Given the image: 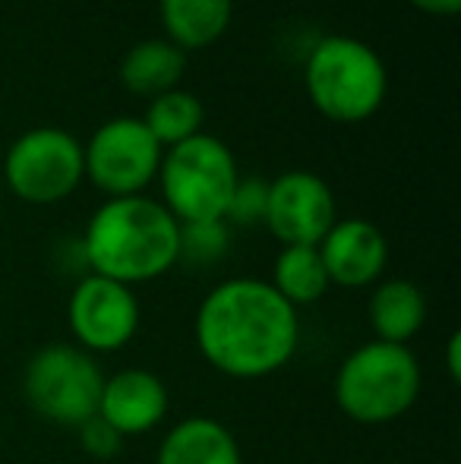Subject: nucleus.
I'll return each instance as SVG.
<instances>
[{"instance_id":"obj_14","label":"nucleus","mask_w":461,"mask_h":464,"mask_svg":"<svg viewBox=\"0 0 461 464\" xmlns=\"http://www.w3.org/2000/svg\"><path fill=\"white\" fill-rule=\"evenodd\" d=\"M427 323V297L414 281L386 278L376 281L370 297V329L376 342L408 344Z\"/></svg>"},{"instance_id":"obj_23","label":"nucleus","mask_w":461,"mask_h":464,"mask_svg":"<svg viewBox=\"0 0 461 464\" xmlns=\"http://www.w3.org/2000/svg\"><path fill=\"white\" fill-rule=\"evenodd\" d=\"M446 367H449L452 382H458V379H461V335H458V332H452L449 344H446Z\"/></svg>"},{"instance_id":"obj_7","label":"nucleus","mask_w":461,"mask_h":464,"mask_svg":"<svg viewBox=\"0 0 461 464\" xmlns=\"http://www.w3.org/2000/svg\"><path fill=\"white\" fill-rule=\"evenodd\" d=\"M6 184L23 202L54 206L67 199L86 178L82 146L76 136L57 127H38L10 146L4 161Z\"/></svg>"},{"instance_id":"obj_1","label":"nucleus","mask_w":461,"mask_h":464,"mask_svg":"<svg viewBox=\"0 0 461 464\" xmlns=\"http://www.w3.org/2000/svg\"><path fill=\"white\" fill-rule=\"evenodd\" d=\"M193 335L209 367L231 379H265L294 357L301 316L269 281L228 278L203 297Z\"/></svg>"},{"instance_id":"obj_20","label":"nucleus","mask_w":461,"mask_h":464,"mask_svg":"<svg viewBox=\"0 0 461 464\" xmlns=\"http://www.w3.org/2000/svg\"><path fill=\"white\" fill-rule=\"evenodd\" d=\"M265 196H269V184L256 178H240L231 193L228 212H225V225L253 227L265 218Z\"/></svg>"},{"instance_id":"obj_8","label":"nucleus","mask_w":461,"mask_h":464,"mask_svg":"<svg viewBox=\"0 0 461 464\" xmlns=\"http://www.w3.org/2000/svg\"><path fill=\"white\" fill-rule=\"evenodd\" d=\"M165 149L155 142L146 123L136 117H114L101 123L92 140L82 146V168L108 199L114 196H139L158 178Z\"/></svg>"},{"instance_id":"obj_21","label":"nucleus","mask_w":461,"mask_h":464,"mask_svg":"<svg viewBox=\"0 0 461 464\" xmlns=\"http://www.w3.org/2000/svg\"><path fill=\"white\" fill-rule=\"evenodd\" d=\"M76 430H80V449L95 461H114L117 455L123 452V442H127L114 427H108L99 414L89 417V420L80 423Z\"/></svg>"},{"instance_id":"obj_15","label":"nucleus","mask_w":461,"mask_h":464,"mask_svg":"<svg viewBox=\"0 0 461 464\" xmlns=\"http://www.w3.org/2000/svg\"><path fill=\"white\" fill-rule=\"evenodd\" d=\"M187 67V54L171 44L168 38H146L133 44L123 54L120 63V82L136 95H146L149 102L171 89H178L180 76Z\"/></svg>"},{"instance_id":"obj_4","label":"nucleus","mask_w":461,"mask_h":464,"mask_svg":"<svg viewBox=\"0 0 461 464\" xmlns=\"http://www.w3.org/2000/svg\"><path fill=\"white\" fill-rule=\"evenodd\" d=\"M303 82L316 111L335 123H360L373 117L389 92L382 57L351 35L322 38L310 51Z\"/></svg>"},{"instance_id":"obj_19","label":"nucleus","mask_w":461,"mask_h":464,"mask_svg":"<svg viewBox=\"0 0 461 464\" xmlns=\"http://www.w3.org/2000/svg\"><path fill=\"white\" fill-rule=\"evenodd\" d=\"M231 227L225 221H193L180 225V259L190 266H212L228 253Z\"/></svg>"},{"instance_id":"obj_18","label":"nucleus","mask_w":461,"mask_h":464,"mask_svg":"<svg viewBox=\"0 0 461 464\" xmlns=\"http://www.w3.org/2000/svg\"><path fill=\"white\" fill-rule=\"evenodd\" d=\"M203 102H199L193 92H184V89H171V92L158 95L149 102V111L142 117L146 130L155 136L161 149H171L178 142L190 140V136L199 133L203 127Z\"/></svg>"},{"instance_id":"obj_3","label":"nucleus","mask_w":461,"mask_h":464,"mask_svg":"<svg viewBox=\"0 0 461 464\" xmlns=\"http://www.w3.org/2000/svg\"><path fill=\"white\" fill-rule=\"evenodd\" d=\"M424 385V372L408 344L367 342L354 348L335 372V404L363 427L405 417Z\"/></svg>"},{"instance_id":"obj_17","label":"nucleus","mask_w":461,"mask_h":464,"mask_svg":"<svg viewBox=\"0 0 461 464\" xmlns=\"http://www.w3.org/2000/svg\"><path fill=\"white\" fill-rule=\"evenodd\" d=\"M272 287L288 300L291 306H310L322 300L329 291V276L316 246H282L272 266Z\"/></svg>"},{"instance_id":"obj_10","label":"nucleus","mask_w":461,"mask_h":464,"mask_svg":"<svg viewBox=\"0 0 461 464\" xmlns=\"http://www.w3.org/2000/svg\"><path fill=\"white\" fill-rule=\"evenodd\" d=\"M339 221L335 196L310 171H284L269 180L263 225L282 246H316Z\"/></svg>"},{"instance_id":"obj_5","label":"nucleus","mask_w":461,"mask_h":464,"mask_svg":"<svg viewBox=\"0 0 461 464\" xmlns=\"http://www.w3.org/2000/svg\"><path fill=\"white\" fill-rule=\"evenodd\" d=\"M237 180L240 174L231 149L209 133H197L171 146L158 165V184L165 196L161 206L178 218V225L225 221Z\"/></svg>"},{"instance_id":"obj_9","label":"nucleus","mask_w":461,"mask_h":464,"mask_svg":"<svg viewBox=\"0 0 461 464\" xmlns=\"http://www.w3.org/2000/svg\"><path fill=\"white\" fill-rule=\"evenodd\" d=\"M67 323L82 351L111 354L127 348L139 332V300L133 287L89 272L70 294Z\"/></svg>"},{"instance_id":"obj_11","label":"nucleus","mask_w":461,"mask_h":464,"mask_svg":"<svg viewBox=\"0 0 461 464\" xmlns=\"http://www.w3.org/2000/svg\"><path fill=\"white\" fill-rule=\"evenodd\" d=\"M316 250L326 266L329 285L348 287V291L376 285L389 263L386 234L367 218L335 221L326 237L316 244Z\"/></svg>"},{"instance_id":"obj_22","label":"nucleus","mask_w":461,"mask_h":464,"mask_svg":"<svg viewBox=\"0 0 461 464\" xmlns=\"http://www.w3.org/2000/svg\"><path fill=\"white\" fill-rule=\"evenodd\" d=\"M408 4L430 13V16H456L461 10V0H408Z\"/></svg>"},{"instance_id":"obj_12","label":"nucleus","mask_w":461,"mask_h":464,"mask_svg":"<svg viewBox=\"0 0 461 464\" xmlns=\"http://www.w3.org/2000/svg\"><path fill=\"white\" fill-rule=\"evenodd\" d=\"M95 414L123 440L155 430L168 414V385L152 370L130 367L105 376Z\"/></svg>"},{"instance_id":"obj_2","label":"nucleus","mask_w":461,"mask_h":464,"mask_svg":"<svg viewBox=\"0 0 461 464\" xmlns=\"http://www.w3.org/2000/svg\"><path fill=\"white\" fill-rule=\"evenodd\" d=\"M89 272L133 287L180 263V225L158 199L114 196L101 202L82 234Z\"/></svg>"},{"instance_id":"obj_6","label":"nucleus","mask_w":461,"mask_h":464,"mask_svg":"<svg viewBox=\"0 0 461 464\" xmlns=\"http://www.w3.org/2000/svg\"><path fill=\"white\" fill-rule=\"evenodd\" d=\"M105 385L99 361L80 344H44L29 357L23 372V395L38 417L61 427H80L95 417Z\"/></svg>"},{"instance_id":"obj_13","label":"nucleus","mask_w":461,"mask_h":464,"mask_svg":"<svg viewBox=\"0 0 461 464\" xmlns=\"http://www.w3.org/2000/svg\"><path fill=\"white\" fill-rule=\"evenodd\" d=\"M155 464H244V459L225 423L212 417H187L161 436Z\"/></svg>"},{"instance_id":"obj_16","label":"nucleus","mask_w":461,"mask_h":464,"mask_svg":"<svg viewBox=\"0 0 461 464\" xmlns=\"http://www.w3.org/2000/svg\"><path fill=\"white\" fill-rule=\"evenodd\" d=\"M234 0H161V23L168 42L180 51H199L216 44L228 32Z\"/></svg>"}]
</instances>
